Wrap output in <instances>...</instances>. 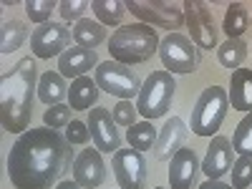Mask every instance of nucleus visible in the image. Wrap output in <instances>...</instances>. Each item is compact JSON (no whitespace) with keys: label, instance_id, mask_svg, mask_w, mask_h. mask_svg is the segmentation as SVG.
<instances>
[{"label":"nucleus","instance_id":"obj_4","mask_svg":"<svg viewBox=\"0 0 252 189\" xmlns=\"http://www.w3.org/2000/svg\"><path fill=\"white\" fill-rule=\"evenodd\" d=\"M229 109V96L220 86H207L202 96L197 98L194 109H192V131L197 136H212L220 131V126L227 116Z\"/></svg>","mask_w":252,"mask_h":189},{"label":"nucleus","instance_id":"obj_9","mask_svg":"<svg viewBox=\"0 0 252 189\" xmlns=\"http://www.w3.org/2000/svg\"><path fill=\"white\" fill-rule=\"evenodd\" d=\"M182 10H184V23L189 26V33H192V43L197 48H215L217 46V26H215V15H212L209 3L184 0Z\"/></svg>","mask_w":252,"mask_h":189},{"label":"nucleus","instance_id":"obj_8","mask_svg":"<svg viewBox=\"0 0 252 189\" xmlns=\"http://www.w3.org/2000/svg\"><path fill=\"white\" fill-rule=\"evenodd\" d=\"M126 10L152 28H169L174 33V28L184 26V10L166 0H126Z\"/></svg>","mask_w":252,"mask_h":189},{"label":"nucleus","instance_id":"obj_10","mask_svg":"<svg viewBox=\"0 0 252 189\" xmlns=\"http://www.w3.org/2000/svg\"><path fill=\"white\" fill-rule=\"evenodd\" d=\"M111 169H114V177L121 189H144L146 187V177H149L146 159L141 152L131 149V146L129 149H119L114 154Z\"/></svg>","mask_w":252,"mask_h":189},{"label":"nucleus","instance_id":"obj_21","mask_svg":"<svg viewBox=\"0 0 252 189\" xmlns=\"http://www.w3.org/2000/svg\"><path fill=\"white\" fill-rule=\"evenodd\" d=\"M73 40L81 46V48H96L106 40V28H103L98 20H91V18H81L78 23L73 26Z\"/></svg>","mask_w":252,"mask_h":189},{"label":"nucleus","instance_id":"obj_14","mask_svg":"<svg viewBox=\"0 0 252 189\" xmlns=\"http://www.w3.org/2000/svg\"><path fill=\"white\" fill-rule=\"evenodd\" d=\"M199 169H202V164H199L194 149L182 146V149L169 159V184H172V189H192Z\"/></svg>","mask_w":252,"mask_h":189},{"label":"nucleus","instance_id":"obj_20","mask_svg":"<svg viewBox=\"0 0 252 189\" xmlns=\"http://www.w3.org/2000/svg\"><path fill=\"white\" fill-rule=\"evenodd\" d=\"M68 96L66 91V81H63L61 73H43L38 78V98L46 103V106H58V103Z\"/></svg>","mask_w":252,"mask_h":189},{"label":"nucleus","instance_id":"obj_13","mask_svg":"<svg viewBox=\"0 0 252 189\" xmlns=\"http://www.w3.org/2000/svg\"><path fill=\"white\" fill-rule=\"evenodd\" d=\"M232 154H235L232 141L227 136H215L202 159V172L207 174V179H222L227 172H232V164H235Z\"/></svg>","mask_w":252,"mask_h":189},{"label":"nucleus","instance_id":"obj_16","mask_svg":"<svg viewBox=\"0 0 252 189\" xmlns=\"http://www.w3.org/2000/svg\"><path fill=\"white\" fill-rule=\"evenodd\" d=\"M91 68H98V56L96 51L91 48H81V46H73L68 48L66 53L58 56V73L63 78H81L86 76Z\"/></svg>","mask_w":252,"mask_h":189},{"label":"nucleus","instance_id":"obj_31","mask_svg":"<svg viewBox=\"0 0 252 189\" xmlns=\"http://www.w3.org/2000/svg\"><path fill=\"white\" fill-rule=\"evenodd\" d=\"M136 114H139V109L134 106L131 101H119L116 106L111 109V116H114V121L119 124V126H131L136 124Z\"/></svg>","mask_w":252,"mask_h":189},{"label":"nucleus","instance_id":"obj_2","mask_svg":"<svg viewBox=\"0 0 252 189\" xmlns=\"http://www.w3.org/2000/svg\"><path fill=\"white\" fill-rule=\"evenodd\" d=\"M38 94V66L33 58H23L0 81V119L10 134L28 131L33 119V98Z\"/></svg>","mask_w":252,"mask_h":189},{"label":"nucleus","instance_id":"obj_26","mask_svg":"<svg viewBox=\"0 0 252 189\" xmlns=\"http://www.w3.org/2000/svg\"><path fill=\"white\" fill-rule=\"evenodd\" d=\"M250 26V13L245 3H229L224 13V33L227 38H240Z\"/></svg>","mask_w":252,"mask_h":189},{"label":"nucleus","instance_id":"obj_35","mask_svg":"<svg viewBox=\"0 0 252 189\" xmlns=\"http://www.w3.org/2000/svg\"><path fill=\"white\" fill-rule=\"evenodd\" d=\"M56 189H83L76 179H63V182H58V187Z\"/></svg>","mask_w":252,"mask_h":189},{"label":"nucleus","instance_id":"obj_34","mask_svg":"<svg viewBox=\"0 0 252 189\" xmlns=\"http://www.w3.org/2000/svg\"><path fill=\"white\" fill-rule=\"evenodd\" d=\"M197 189H235L232 184H224V182H220V179H207L204 184H199Z\"/></svg>","mask_w":252,"mask_h":189},{"label":"nucleus","instance_id":"obj_30","mask_svg":"<svg viewBox=\"0 0 252 189\" xmlns=\"http://www.w3.org/2000/svg\"><path fill=\"white\" fill-rule=\"evenodd\" d=\"M43 124L51 126V129H66L71 124V106H48L43 114Z\"/></svg>","mask_w":252,"mask_h":189},{"label":"nucleus","instance_id":"obj_32","mask_svg":"<svg viewBox=\"0 0 252 189\" xmlns=\"http://www.w3.org/2000/svg\"><path fill=\"white\" fill-rule=\"evenodd\" d=\"M91 8V3H86V0H63V3H58V13L63 20H81V15L86 13Z\"/></svg>","mask_w":252,"mask_h":189},{"label":"nucleus","instance_id":"obj_6","mask_svg":"<svg viewBox=\"0 0 252 189\" xmlns=\"http://www.w3.org/2000/svg\"><path fill=\"white\" fill-rule=\"evenodd\" d=\"M159 58L164 63V71L174 76V73H194L202 61V53L192 43V38L182 33H169L159 43Z\"/></svg>","mask_w":252,"mask_h":189},{"label":"nucleus","instance_id":"obj_1","mask_svg":"<svg viewBox=\"0 0 252 189\" xmlns=\"http://www.w3.org/2000/svg\"><path fill=\"white\" fill-rule=\"evenodd\" d=\"M71 141L58 129L23 131L8 154V177L15 189H51L73 164Z\"/></svg>","mask_w":252,"mask_h":189},{"label":"nucleus","instance_id":"obj_18","mask_svg":"<svg viewBox=\"0 0 252 189\" xmlns=\"http://www.w3.org/2000/svg\"><path fill=\"white\" fill-rule=\"evenodd\" d=\"M229 103L232 109L250 114L252 111V71L250 68H237L229 81Z\"/></svg>","mask_w":252,"mask_h":189},{"label":"nucleus","instance_id":"obj_7","mask_svg":"<svg viewBox=\"0 0 252 189\" xmlns=\"http://www.w3.org/2000/svg\"><path fill=\"white\" fill-rule=\"evenodd\" d=\"M94 81L98 83V89H103L111 96H119L121 101H131L141 91V81H139L136 71H131V66H124L119 61L98 63Z\"/></svg>","mask_w":252,"mask_h":189},{"label":"nucleus","instance_id":"obj_12","mask_svg":"<svg viewBox=\"0 0 252 189\" xmlns=\"http://www.w3.org/2000/svg\"><path fill=\"white\" fill-rule=\"evenodd\" d=\"M89 131H91V141L98 152H106V154H116L121 149V134L116 129V121L111 116L109 109H103V106H96L91 109L89 114Z\"/></svg>","mask_w":252,"mask_h":189},{"label":"nucleus","instance_id":"obj_11","mask_svg":"<svg viewBox=\"0 0 252 189\" xmlns=\"http://www.w3.org/2000/svg\"><path fill=\"white\" fill-rule=\"evenodd\" d=\"M71 43V28H66L63 23H43L40 28L33 31L31 35V51L35 58H53L68 51Z\"/></svg>","mask_w":252,"mask_h":189},{"label":"nucleus","instance_id":"obj_22","mask_svg":"<svg viewBox=\"0 0 252 189\" xmlns=\"http://www.w3.org/2000/svg\"><path fill=\"white\" fill-rule=\"evenodd\" d=\"M31 35V28L23 23V20H5L3 28H0V51L5 56L18 51L26 43V38Z\"/></svg>","mask_w":252,"mask_h":189},{"label":"nucleus","instance_id":"obj_27","mask_svg":"<svg viewBox=\"0 0 252 189\" xmlns=\"http://www.w3.org/2000/svg\"><path fill=\"white\" fill-rule=\"evenodd\" d=\"M232 149H235L240 157L252 159V111L237 124L235 136H232Z\"/></svg>","mask_w":252,"mask_h":189},{"label":"nucleus","instance_id":"obj_19","mask_svg":"<svg viewBox=\"0 0 252 189\" xmlns=\"http://www.w3.org/2000/svg\"><path fill=\"white\" fill-rule=\"evenodd\" d=\"M98 101V83L91 81L89 76H81L71 83V91H68V103L73 111H91V106Z\"/></svg>","mask_w":252,"mask_h":189},{"label":"nucleus","instance_id":"obj_3","mask_svg":"<svg viewBox=\"0 0 252 189\" xmlns=\"http://www.w3.org/2000/svg\"><path fill=\"white\" fill-rule=\"evenodd\" d=\"M159 35L152 26L146 23H134V26H124L119 28L111 40H109V51L111 58L124 63V66H136V63H146L157 51H159Z\"/></svg>","mask_w":252,"mask_h":189},{"label":"nucleus","instance_id":"obj_33","mask_svg":"<svg viewBox=\"0 0 252 189\" xmlns=\"http://www.w3.org/2000/svg\"><path fill=\"white\" fill-rule=\"evenodd\" d=\"M66 139L71 144H86L91 139V131H89V124H83V121H71L66 126Z\"/></svg>","mask_w":252,"mask_h":189},{"label":"nucleus","instance_id":"obj_5","mask_svg":"<svg viewBox=\"0 0 252 189\" xmlns=\"http://www.w3.org/2000/svg\"><path fill=\"white\" fill-rule=\"evenodd\" d=\"M174 76L169 71H154L141 83V91L136 96V109L144 119H161L172 106L174 98Z\"/></svg>","mask_w":252,"mask_h":189},{"label":"nucleus","instance_id":"obj_36","mask_svg":"<svg viewBox=\"0 0 252 189\" xmlns=\"http://www.w3.org/2000/svg\"><path fill=\"white\" fill-rule=\"evenodd\" d=\"M154 189H161V187H154Z\"/></svg>","mask_w":252,"mask_h":189},{"label":"nucleus","instance_id":"obj_28","mask_svg":"<svg viewBox=\"0 0 252 189\" xmlns=\"http://www.w3.org/2000/svg\"><path fill=\"white\" fill-rule=\"evenodd\" d=\"M58 8V3H53V0H28L26 3V13L28 18L33 20V23H48V18L53 15V10Z\"/></svg>","mask_w":252,"mask_h":189},{"label":"nucleus","instance_id":"obj_17","mask_svg":"<svg viewBox=\"0 0 252 189\" xmlns=\"http://www.w3.org/2000/svg\"><path fill=\"white\" fill-rule=\"evenodd\" d=\"M184 139H187V124L179 116H172L164 124V129L159 131V139H157V146H154V157L159 161L172 159L184 146Z\"/></svg>","mask_w":252,"mask_h":189},{"label":"nucleus","instance_id":"obj_23","mask_svg":"<svg viewBox=\"0 0 252 189\" xmlns=\"http://www.w3.org/2000/svg\"><path fill=\"white\" fill-rule=\"evenodd\" d=\"M217 58L224 68H240L242 61L247 58V43L242 38H227L224 43L217 48Z\"/></svg>","mask_w":252,"mask_h":189},{"label":"nucleus","instance_id":"obj_29","mask_svg":"<svg viewBox=\"0 0 252 189\" xmlns=\"http://www.w3.org/2000/svg\"><path fill=\"white\" fill-rule=\"evenodd\" d=\"M250 184H252V159L240 157L232 164V187L235 189H245Z\"/></svg>","mask_w":252,"mask_h":189},{"label":"nucleus","instance_id":"obj_25","mask_svg":"<svg viewBox=\"0 0 252 189\" xmlns=\"http://www.w3.org/2000/svg\"><path fill=\"white\" fill-rule=\"evenodd\" d=\"M126 139H129V146H131V149L146 152V149H154V146H157L159 134H157V129H154L149 121H139V124H134L131 129L126 131Z\"/></svg>","mask_w":252,"mask_h":189},{"label":"nucleus","instance_id":"obj_24","mask_svg":"<svg viewBox=\"0 0 252 189\" xmlns=\"http://www.w3.org/2000/svg\"><path fill=\"white\" fill-rule=\"evenodd\" d=\"M91 10L96 13L101 26H119L126 13V0H94Z\"/></svg>","mask_w":252,"mask_h":189},{"label":"nucleus","instance_id":"obj_15","mask_svg":"<svg viewBox=\"0 0 252 189\" xmlns=\"http://www.w3.org/2000/svg\"><path fill=\"white\" fill-rule=\"evenodd\" d=\"M73 179L83 189H96L106 179V164L101 159L98 149H83L73 161Z\"/></svg>","mask_w":252,"mask_h":189}]
</instances>
